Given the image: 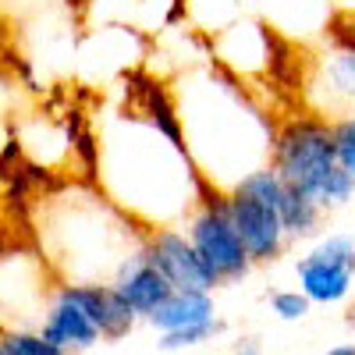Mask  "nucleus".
Instances as JSON below:
<instances>
[{"instance_id": "1", "label": "nucleus", "mask_w": 355, "mask_h": 355, "mask_svg": "<svg viewBox=\"0 0 355 355\" xmlns=\"http://www.w3.org/2000/svg\"><path fill=\"white\" fill-rule=\"evenodd\" d=\"M96 189L146 231L182 227L210 196L182 142L171 103L107 110L93 142Z\"/></svg>"}, {"instance_id": "2", "label": "nucleus", "mask_w": 355, "mask_h": 355, "mask_svg": "<svg viewBox=\"0 0 355 355\" xmlns=\"http://www.w3.org/2000/svg\"><path fill=\"white\" fill-rule=\"evenodd\" d=\"M167 103L206 192L227 196L252 171L270 167L277 125L210 53L174 71Z\"/></svg>"}, {"instance_id": "3", "label": "nucleus", "mask_w": 355, "mask_h": 355, "mask_svg": "<svg viewBox=\"0 0 355 355\" xmlns=\"http://www.w3.org/2000/svg\"><path fill=\"white\" fill-rule=\"evenodd\" d=\"M36 234L57 284H114L121 266L146 252V227L96 185L46 196L36 206Z\"/></svg>"}, {"instance_id": "4", "label": "nucleus", "mask_w": 355, "mask_h": 355, "mask_svg": "<svg viewBox=\"0 0 355 355\" xmlns=\"http://www.w3.org/2000/svg\"><path fill=\"white\" fill-rule=\"evenodd\" d=\"M270 167L284 178V185L306 192L327 214L345 210L355 199V178L338 164L334 125L316 114H295L277 125Z\"/></svg>"}, {"instance_id": "5", "label": "nucleus", "mask_w": 355, "mask_h": 355, "mask_svg": "<svg viewBox=\"0 0 355 355\" xmlns=\"http://www.w3.org/2000/svg\"><path fill=\"white\" fill-rule=\"evenodd\" d=\"M185 234H189V242L196 245V252L202 256V263L214 270V277L220 284H239L252 274V259L239 239V231H234L231 224V214H227V206H224V196H206L192 217L182 224Z\"/></svg>"}, {"instance_id": "6", "label": "nucleus", "mask_w": 355, "mask_h": 355, "mask_svg": "<svg viewBox=\"0 0 355 355\" xmlns=\"http://www.w3.org/2000/svg\"><path fill=\"white\" fill-rule=\"evenodd\" d=\"M302 93L309 114L323 121L355 117V43H331L313 53V61L302 75Z\"/></svg>"}, {"instance_id": "7", "label": "nucleus", "mask_w": 355, "mask_h": 355, "mask_svg": "<svg viewBox=\"0 0 355 355\" xmlns=\"http://www.w3.org/2000/svg\"><path fill=\"white\" fill-rule=\"evenodd\" d=\"M224 206L231 214V224L239 231V239L249 252V259L256 266L263 263H277L288 249V231L281 224V214L274 210L270 202H263L242 189H234L224 196Z\"/></svg>"}, {"instance_id": "8", "label": "nucleus", "mask_w": 355, "mask_h": 355, "mask_svg": "<svg viewBox=\"0 0 355 355\" xmlns=\"http://www.w3.org/2000/svg\"><path fill=\"white\" fill-rule=\"evenodd\" d=\"M146 256L171 281L174 291H217L220 281L202 263L196 245L189 242L185 227H157L146 231Z\"/></svg>"}, {"instance_id": "9", "label": "nucleus", "mask_w": 355, "mask_h": 355, "mask_svg": "<svg viewBox=\"0 0 355 355\" xmlns=\"http://www.w3.org/2000/svg\"><path fill=\"white\" fill-rule=\"evenodd\" d=\"M210 57L234 78H256L270 64V36L252 18H234L217 25L210 36Z\"/></svg>"}, {"instance_id": "10", "label": "nucleus", "mask_w": 355, "mask_h": 355, "mask_svg": "<svg viewBox=\"0 0 355 355\" xmlns=\"http://www.w3.org/2000/svg\"><path fill=\"white\" fill-rule=\"evenodd\" d=\"M40 331H43L53 345H61L64 352H71V355L89 352V348H96V345L103 341L100 327L93 323V316L82 309V302L71 295L68 284H57V288L46 295Z\"/></svg>"}, {"instance_id": "11", "label": "nucleus", "mask_w": 355, "mask_h": 355, "mask_svg": "<svg viewBox=\"0 0 355 355\" xmlns=\"http://www.w3.org/2000/svg\"><path fill=\"white\" fill-rule=\"evenodd\" d=\"M299 288L313 306H338L355 288V259H331L320 252H306L295 263Z\"/></svg>"}, {"instance_id": "12", "label": "nucleus", "mask_w": 355, "mask_h": 355, "mask_svg": "<svg viewBox=\"0 0 355 355\" xmlns=\"http://www.w3.org/2000/svg\"><path fill=\"white\" fill-rule=\"evenodd\" d=\"M71 295L82 302V309L93 316V323L100 327L103 341H125L132 331H135V309L121 299V291H117L114 284H68Z\"/></svg>"}, {"instance_id": "13", "label": "nucleus", "mask_w": 355, "mask_h": 355, "mask_svg": "<svg viewBox=\"0 0 355 355\" xmlns=\"http://www.w3.org/2000/svg\"><path fill=\"white\" fill-rule=\"evenodd\" d=\"M114 288L121 291V299L135 309L139 320H150L167 299H171V281L150 263V256L139 252L132 263L121 266V274L114 277Z\"/></svg>"}, {"instance_id": "14", "label": "nucleus", "mask_w": 355, "mask_h": 355, "mask_svg": "<svg viewBox=\"0 0 355 355\" xmlns=\"http://www.w3.org/2000/svg\"><path fill=\"white\" fill-rule=\"evenodd\" d=\"M217 320V299L214 291H171V299L146 320L157 334L199 327V323Z\"/></svg>"}, {"instance_id": "15", "label": "nucleus", "mask_w": 355, "mask_h": 355, "mask_svg": "<svg viewBox=\"0 0 355 355\" xmlns=\"http://www.w3.org/2000/svg\"><path fill=\"white\" fill-rule=\"evenodd\" d=\"M277 214H281V224L288 231V242H306V239H320V227H323V217H327V210L309 199L306 192L299 189H291L284 192L281 206H277Z\"/></svg>"}, {"instance_id": "16", "label": "nucleus", "mask_w": 355, "mask_h": 355, "mask_svg": "<svg viewBox=\"0 0 355 355\" xmlns=\"http://www.w3.org/2000/svg\"><path fill=\"white\" fill-rule=\"evenodd\" d=\"M0 348L8 355H71L61 345H53L40 327H4L0 331Z\"/></svg>"}, {"instance_id": "17", "label": "nucleus", "mask_w": 355, "mask_h": 355, "mask_svg": "<svg viewBox=\"0 0 355 355\" xmlns=\"http://www.w3.org/2000/svg\"><path fill=\"white\" fill-rule=\"evenodd\" d=\"M224 334V323L220 316L210 320V323H199V327H185V331H171V334H160L157 348L160 352H192V348H202L206 341H214Z\"/></svg>"}, {"instance_id": "18", "label": "nucleus", "mask_w": 355, "mask_h": 355, "mask_svg": "<svg viewBox=\"0 0 355 355\" xmlns=\"http://www.w3.org/2000/svg\"><path fill=\"white\" fill-rule=\"evenodd\" d=\"M270 313L284 323H299L313 313V302L302 295V288H291V291H274L270 295Z\"/></svg>"}, {"instance_id": "19", "label": "nucleus", "mask_w": 355, "mask_h": 355, "mask_svg": "<svg viewBox=\"0 0 355 355\" xmlns=\"http://www.w3.org/2000/svg\"><path fill=\"white\" fill-rule=\"evenodd\" d=\"M334 150H338V164L355 178V117L334 121Z\"/></svg>"}, {"instance_id": "20", "label": "nucleus", "mask_w": 355, "mask_h": 355, "mask_svg": "<svg viewBox=\"0 0 355 355\" xmlns=\"http://www.w3.org/2000/svg\"><path fill=\"white\" fill-rule=\"evenodd\" d=\"M43 8H46V0H0V15H8V18H25Z\"/></svg>"}, {"instance_id": "21", "label": "nucleus", "mask_w": 355, "mask_h": 355, "mask_svg": "<svg viewBox=\"0 0 355 355\" xmlns=\"http://www.w3.org/2000/svg\"><path fill=\"white\" fill-rule=\"evenodd\" d=\"M331 11H345V15H355V0H327Z\"/></svg>"}, {"instance_id": "22", "label": "nucleus", "mask_w": 355, "mask_h": 355, "mask_svg": "<svg viewBox=\"0 0 355 355\" xmlns=\"http://www.w3.org/2000/svg\"><path fill=\"white\" fill-rule=\"evenodd\" d=\"M323 355H355V345H334V348H327Z\"/></svg>"}, {"instance_id": "23", "label": "nucleus", "mask_w": 355, "mask_h": 355, "mask_svg": "<svg viewBox=\"0 0 355 355\" xmlns=\"http://www.w3.org/2000/svg\"><path fill=\"white\" fill-rule=\"evenodd\" d=\"M345 323H348V327H355V302L348 306V313H345Z\"/></svg>"}, {"instance_id": "24", "label": "nucleus", "mask_w": 355, "mask_h": 355, "mask_svg": "<svg viewBox=\"0 0 355 355\" xmlns=\"http://www.w3.org/2000/svg\"><path fill=\"white\" fill-rule=\"evenodd\" d=\"M0 355H8V352H4V348H0Z\"/></svg>"}]
</instances>
